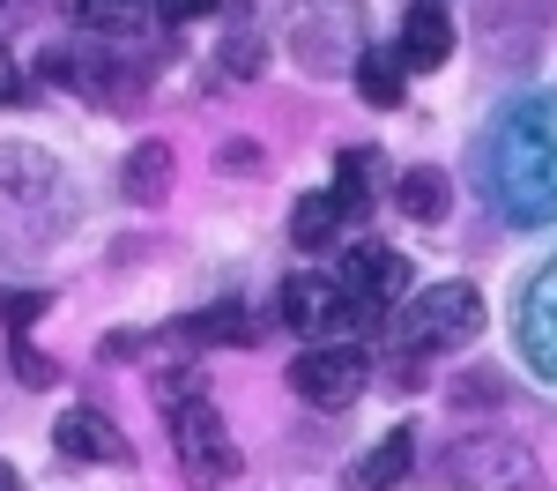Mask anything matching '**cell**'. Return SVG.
I'll list each match as a JSON object with an SVG mask.
<instances>
[{
  "mask_svg": "<svg viewBox=\"0 0 557 491\" xmlns=\"http://www.w3.org/2000/svg\"><path fill=\"white\" fill-rule=\"evenodd\" d=\"M172 454H178V477L194 491H215L238 477V446H231V425L215 417V402L186 395L172 409Z\"/></svg>",
  "mask_w": 557,
  "mask_h": 491,
  "instance_id": "cell-1",
  "label": "cell"
},
{
  "mask_svg": "<svg viewBox=\"0 0 557 491\" xmlns=\"http://www.w3.org/2000/svg\"><path fill=\"white\" fill-rule=\"evenodd\" d=\"M446 484H461V491H543V469H535V454L513 432H469V440H454V454H446Z\"/></svg>",
  "mask_w": 557,
  "mask_h": 491,
  "instance_id": "cell-2",
  "label": "cell"
},
{
  "mask_svg": "<svg viewBox=\"0 0 557 491\" xmlns=\"http://www.w3.org/2000/svg\"><path fill=\"white\" fill-rule=\"evenodd\" d=\"M475 328H483V298H475L469 283H431L409 298L401 312V351H454V343H469Z\"/></svg>",
  "mask_w": 557,
  "mask_h": 491,
  "instance_id": "cell-3",
  "label": "cell"
},
{
  "mask_svg": "<svg viewBox=\"0 0 557 491\" xmlns=\"http://www.w3.org/2000/svg\"><path fill=\"white\" fill-rule=\"evenodd\" d=\"M364 380H372V365L357 343H320V351H305L290 365V388H298L312 409H349V402L364 395Z\"/></svg>",
  "mask_w": 557,
  "mask_h": 491,
  "instance_id": "cell-4",
  "label": "cell"
},
{
  "mask_svg": "<svg viewBox=\"0 0 557 491\" xmlns=\"http://www.w3.org/2000/svg\"><path fill=\"white\" fill-rule=\"evenodd\" d=\"M52 440H60V454H67V462H112V469H120V462H134L127 432H120L104 409H89V402H83V409H67V417L52 425Z\"/></svg>",
  "mask_w": 557,
  "mask_h": 491,
  "instance_id": "cell-5",
  "label": "cell"
},
{
  "mask_svg": "<svg viewBox=\"0 0 557 491\" xmlns=\"http://www.w3.org/2000/svg\"><path fill=\"white\" fill-rule=\"evenodd\" d=\"M394 60L417 67V75H424V67H446V60H454V15H446L438 0H417V8L401 15V45H394Z\"/></svg>",
  "mask_w": 557,
  "mask_h": 491,
  "instance_id": "cell-6",
  "label": "cell"
},
{
  "mask_svg": "<svg viewBox=\"0 0 557 491\" xmlns=\"http://www.w3.org/2000/svg\"><path fill=\"white\" fill-rule=\"evenodd\" d=\"M409 454H417V432H409V425H394L386 440H372L357 462H349L343 484H349V491H394L401 477H409Z\"/></svg>",
  "mask_w": 557,
  "mask_h": 491,
  "instance_id": "cell-7",
  "label": "cell"
},
{
  "mask_svg": "<svg viewBox=\"0 0 557 491\" xmlns=\"http://www.w3.org/2000/svg\"><path fill=\"white\" fill-rule=\"evenodd\" d=\"M343 283L349 291H364V298H380V306H394L401 291H409V261L394 254V246H357L343 268Z\"/></svg>",
  "mask_w": 557,
  "mask_h": 491,
  "instance_id": "cell-8",
  "label": "cell"
},
{
  "mask_svg": "<svg viewBox=\"0 0 557 491\" xmlns=\"http://www.w3.org/2000/svg\"><path fill=\"white\" fill-rule=\"evenodd\" d=\"M394 209L409 223H438L446 209H454V179L438 172V164H417V172L394 179Z\"/></svg>",
  "mask_w": 557,
  "mask_h": 491,
  "instance_id": "cell-9",
  "label": "cell"
},
{
  "mask_svg": "<svg viewBox=\"0 0 557 491\" xmlns=\"http://www.w3.org/2000/svg\"><path fill=\"white\" fill-rule=\"evenodd\" d=\"M120 186H127V201L157 209V201L172 194V149H164V142H134V149H127V172H120Z\"/></svg>",
  "mask_w": 557,
  "mask_h": 491,
  "instance_id": "cell-10",
  "label": "cell"
},
{
  "mask_svg": "<svg viewBox=\"0 0 557 491\" xmlns=\"http://www.w3.org/2000/svg\"><path fill=\"white\" fill-rule=\"evenodd\" d=\"M327 312H335V275H290L283 283V320L298 335H327Z\"/></svg>",
  "mask_w": 557,
  "mask_h": 491,
  "instance_id": "cell-11",
  "label": "cell"
},
{
  "mask_svg": "<svg viewBox=\"0 0 557 491\" xmlns=\"http://www.w3.org/2000/svg\"><path fill=\"white\" fill-rule=\"evenodd\" d=\"M343 223H349V209L335 201V194H305L298 209H290V238H298L305 254H327Z\"/></svg>",
  "mask_w": 557,
  "mask_h": 491,
  "instance_id": "cell-12",
  "label": "cell"
},
{
  "mask_svg": "<svg viewBox=\"0 0 557 491\" xmlns=\"http://www.w3.org/2000/svg\"><path fill=\"white\" fill-rule=\"evenodd\" d=\"M67 15L83 23L89 38H127L149 23V0H67Z\"/></svg>",
  "mask_w": 557,
  "mask_h": 491,
  "instance_id": "cell-13",
  "label": "cell"
},
{
  "mask_svg": "<svg viewBox=\"0 0 557 491\" xmlns=\"http://www.w3.org/2000/svg\"><path fill=\"white\" fill-rule=\"evenodd\" d=\"M401 83H409V67H401V60H394L386 45H372V52L357 60V97H364V105L394 112V105H401Z\"/></svg>",
  "mask_w": 557,
  "mask_h": 491,
  "instance_id": "cell-14",
  "label": "cell"
},
{
  "mask_svg": "<svg viewBox=\"0 0 557 491\" xmlns=\"http://www.w3.org/2000/svg\"><path fill=\"white\" fill-rule=\"evenodd\" d=\"M178 335H186V343H253V320H246L238 306H223V312H201V320H186Z\"/></svg>",
  "mask_w": 557,
  "mask_h": 491,
  "instance_id": "cell-15",
  "label": "cell"
},
{
  "mask_svg": "<svg viewBox=\"0 0 557 491\" xmlns=\"http://www.w3.org/2000/svg\"><path fill=\"white\" fill-rule=\"evenodd\" d=\"M15 380H30V388H52V380H60V365H52V357H38L30 343H15Z\"/></svg>",
  "mask_w": 557,
  "mask_h": 491,
  "instance_id": "cell-16",
  "label": "cell"
},
{
  "mask_svg": "<svg viewBox=\"0 0 557 491\" xmlns=\"http://www.w3.org/2000/svg\"><path fill=\"white\" fill-rule=\"evenodd\" d=\"M223 0H149V15L157 23H194V15H215Z\"/></svg>",
  "mask_w": 557,
  "mask_h": 491,
  "instance_id": "cell-17",
  "label": "cell"
},
{
  "mask_svg": "<svg viewBox=\"0 0 557 491\" xmlns=\"http://www.w3.org/2000/svg\"><path fill=\"white\" fill-rule=\"evenodd\" d=\"M38 320H45V291H15V298H8V328H15V335L38 328Z\"/></svg>",
  "mask_w": 557,
  "mask_h": 491,
  "instance_id": "cell-18",
  "label": "cell"
},
{
  "mask_svg": "<svg viewBox=\"0 0 557 491\" xmlns=\"http://www.w3.org/2000/svg\"><path fill=\"white\" fill-rule=\"evenodd\" d=\"M231 67H238V75L260 67V30H238V38H231Z\"/></svg>",
  "mask_w": 557,
  "mask_h": 491,
  "instance_id": "cell-19",
  "label": "cell"
},
{
  "mask_svg": "<svg viewBox=\"0 0 557 491\" xmlns=\"http://www.w3.org/2000/svg\"><path fill=\"white\" fill-rule=\"evenodd\" d=\"M0 105H23V67L8 60V45H0Z\"/></svg>",
  "mask_w": 557,
  "mask_h": 491,
  "instance_id": "cell-20",
  "label": "cell"
},
{
  "mask_svg": "<svg viewBox=\"0 0 557 491\" xmlns=\"http://www.w3.org/2000/svg\"><path fill=\"white\" fill-rule=\"evenodd\" d=\"M0 491H15V469H8V462H0Z\"/></svg>",
  "mask_w": 557,
  "mask_h": 491,
  "instance_id": "cell-21",
  "label": "cell"
}]
</instances>
